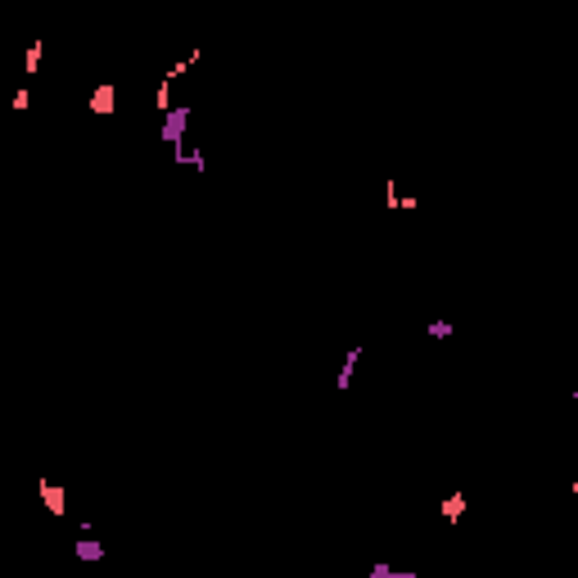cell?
I'll use <instances>...</instances> for the list:
<instances>
[{"instance_id":"6da1fadb","label":"cell","mask_w":578,"mask_h":578,"mask_svg":"<svg viewBox=\"0 0 578 578\" xmlns=\"http://www.w3.org/2000/svg\"><path fill=\"white\" fill-rule=\"evenodd\" d=\"M86 109H91L95 118H113V109H118V86H113V82H100V86L91 91V104H86Z\"/></svg>"},{"instance_id":"7a4b0ae2","label":"cell","mask_w":578,"mask_h":578,"mask_svg":"<svg viewBox=\"0 0 578 578\" xmlns=\"http://www.w3.org/2000/svg\"><path fill=\"white\" fill-rule=\"evenodd\" d=\"M36 497L45 501V511H50L55 520H59V515L68 511V506H64V501H68V493H64V488H59V484H50V479H36Z\"/></svg>"},{"instance_id":"3957f363","label":"cell","mask_w":578,"mask_h":578,"mask_svg":"<svg viewBox=\"0 0 578 578\" xmlns=\"http://www.w3.org/2000/svg\"><path fill=\"white\" fill-rule=\"evenodd\" d=\"M186 122H190V109L172 104V109H167V122H163V140H167V145H181V136H186Z\"/></svg>"},{"instance_id":"277c9868","label":"cell","mask_w":578,"mask_h":578,"mask_svg":"<svg viewBox=\"0 0 578 578\" xmlns=\"http://www.w3.org/2000/svg\"><path fill=\"white\" fill-rule=\"evenodd\" d=\"M41 59H45V41H41V36H36V41L28 45V55H23V72H28V77H36V68H41Z\"/></svg>"},{"instance_id":"5b68a950","label":"cell","mask_w":578,"mask_h":578,"mask_svg":"<svg viewBox=\"0 0 578 578\" xmlns=\"http://www.w3.org/2000/svg\"><path fill=\"white\" fill-rule=\"evenodd\" d=\"M357 362H362V348L352 343V348H348V357H343V371H339V379H335L339 389H348V384H352V371H357Z\"/></svg>"},{"instance_id":"8992f818","label":"cell","mask_w":578,"mask_h":578,"mask_svg":"<svg viewBox=\"0 0 578 578\" xmlns=\"http://www.w3.org/2000/svg\"><path fill=\"white\" fill-rule=\"evenodd\" d=\"M461 515H465V493H452L448 501H443V520H452V524H457Z\"/></svg>"},{"instance_id":"52a82bcc","label":"cell","mask_w":578,"mask_h":578,"mask_svg":"<svg viewBox=\"0 0 578 578\" xmlns=\"http://www.w3.org/2000/svg\"><path fill=\"white\" fill-rule=\"evenodd\" d=\"M172 158L186 163V167H194V172H204V154L199 150H181V145H172Z\"/></svg>"},{"instance_id":"ba28073f","label":"cell","mask_w":578,"mask_h":578,"mask_svg":"<svg viewBox=\"0 0 578 578\" xmlns=\"http://www.w3.org/2000/svg\"><path fill=\"white\" fill-rule=\"evenodd\" d=\"M154 109H158V113H167V109H172V82L167 77L158 82V91H154Z\"/></svg>"},{"instance_id":"9c48e42d","label":"cell","mask_w":578,"mask_h":578,"mask_svg":"<svg viewBox=\"0 0 578 578\" xmlns=\"http://www.w3.org/2000/svg\"><path fill=\"white\" fill-rule=\"evenodd\" d=\"M72 551H77L82 560H100V556H104V547H100V543H72Z\"/></svg>"},{"instance_id":"30bf717a","label":"cell","mask_w":578,"mask_h":578,"mask_svg":"<svg viewBox=\"0 0 578 578\" xmlns=\"http://www.w3.org/2000/svg\"><path fill=\"white\" fill-rule=\"evenodd\" d=\"M190 68H194V64H190V59H177V64H172V68L163 72V77H167V82H177V77H186V72H190Z\"/></svg>"},{"instance_id":"8fae6325","label":"cell","mask_w":578,"mask_h":578,"mask_svg":"<svg viewBox=\"0 0 578 578\" xmlns=\"http://www.w3.org/2000/svg\"><path fill=\"white\" fill-rule=\"evenodd\" d=\"M425 330H429V339H448V335H452L448 321H434V326H425Z\"/></svg>"},{"instance_id":"7c38bea8","label":"cell","mask_w":578,"mask_h":578,"mask_svg":"<svg viewBox=\"0 0 578 578\" xmlns=\"http://www.w3.org/2000/svg\"><path fill=\"white\" fill-rule=\"evenodd\" d=\"M28 104H32V91L23 86V91H14V109H28Z\"/></svg>"},{"instance_id":"4fadbf2b","label":"cell","mask_w":578,"mask_h":578,"mask_svg":"<svg viewBox=\"0 0 578 578\" xmlns=\"http://www.w3.org/2000/svg\"><path fill=\"white\" fill-rule=\"evenodd\" d=\"M398 208H407V213H416V208H421V199H411V194H398Z\"/></svg>"},{"instance_id":"5bb4252c","label":"cell","mask_w":578,"mask_h":578,"mask_svg":"<svg viewBox=\"0 0 578 578\" xmlns=\"http://www.w3.org/2000/svg\"><path fill=\"white\" fill-rule=\"evenodd\" d=\"M384 204H389V208H398V186H393V181L384 186Z\"/></svg>"}]
</instances>
